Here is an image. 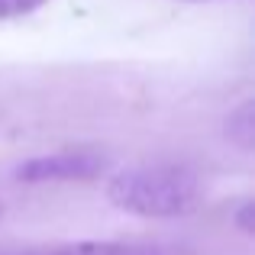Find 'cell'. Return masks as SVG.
Here are the masks:
<instances>
[{
    "label": "cell",
    "mask_w": 255,
    "mask_h": 255,
    "mask_svg": "<svg viewBox=\"0 0 255 255\" xmlns=\"http://www.w3.org/2000/svg\"><path fill=\"white\" fill-rule=\"evenodd\" d=\"M226 136L243 152H252V145H255V104L252 100H243V104L226 117Z\"/></svg>",
    "instance_id": "cell-4"
},
{
    "label": "cell",
    "mask_w": 255,
    "mask_h": 255,
    "mask_svg": "<svg viewBox=\"0 0 255 255\" xmlns=\"http://www.w3.org/2000/svg\"><path fill=\"white\" fill-rule=\"evenodd\" d=\"M107 171V155L100 149H58L49 155L26 158L16 168V178L26 184H49V181H87Z\"/></svg>",
    "instance_id": "cell-2"
},
{
    "label": "cell",
    "mask_w": 255,
    "mask_h": 255,
    "mask_svg": "<svg viewBox=\"0 0 255 255\" xmlns=\"http://www.w3.org/2000/svg\"><path fill=\"white\" fill-rule=\"evenodd\" d=\"M13 255H184L178 246L149 243V239H81V243H55Z\"/></svg>",
    "instance_id": "cell-3"
},
{
    "label": "cell",
    "mask_w": 255,
    "mask_h": 255,
    "mask_svg": "<svg viewBox=\"0 0 255 255\" xmlns=\"http://www.w3.org/2000/svg\"><path fill=\"white\" fill-rule=\"evenodd\" d=\"M107 200L132 217L174 220L200 207L204 181L187 165H139L107 181Z\"/></svg>",
    "instance_id": "cell-1"
},
{
    "label": "cell",
    "mask_w": 255,
    "mask_h": 255,
    "mask_svg": "<svg viewBox=\"0 0 255 255\" xmlns=\"http://www.w3.org/2000/svg\"><path fill=\"white\" fill-rule=\"evenodd\" d=\"M236 223L243 233H252V204H243V210L236 213Z\"/></svg>",
    "instance_id": "cell-6"
},
{
    "label": "cell",
    "mask_w": 255,
    "mask_h": 255,
    "mask_svg": "<svg viewBox=\"0 0 255 255\" xmlns=\"http://www.w3.org/2000/svg\"><path fill=\"white\" fill-rule=\"evenodd\" d=\"M49 0H0V19H19L36 13L39 6H45Z\"/></svg>",
    "instance_id": "cell-5"
}]
</instances>
